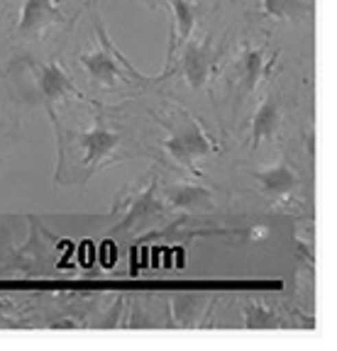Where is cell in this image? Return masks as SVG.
Here are the masks:
<instances>
[{
    "instance_id": "6da1fadb",
    "label": "cell",
    "mask_w": 337,
    "mask_h": 351,
    "mask_svg": "<svg viewBox=\"0 0 337 351\" xmlns=\"http://www.w3.org/2000/svg\"><path fill=\"white\" fill-rule=\"evenodd\" d=\"M56 132V161L54 181L61 186H83L105 166L125 159V132L111 125L108 117H95L89 127H64L56 117H51Z\"/></svg>"
},
{
    "instance_id": "7a4b0ae2",
    "label": "cell",
    "mask_w": 337,
    "mask_h": 351,
    "mask_svg": "<svg viewBox=\"0 0 337 351\" xmlns=\"http://www.w3.org/2000/svg\"><path fill=\"white\" fill-rule=\"evenodd\" d=\"M95 34H98V42L100 47L93 51H86L81 54V66L86 69L91 78L100 86H108V88H115V86H142V83H150V81H164V73L156 78H147L144 73H139L132 64H130L120 51L115 49V44L111 42L108 32L103 29L100 25V17L95 15Z\"/></svg>"
},
{
    "instance_id": "3957f363",
    "label": "cell",
    "mask_w": 337,
    "mask_h": 351,
    "mask_svg": "<svg viewBox=\"0 0 337 351\" xmlns=\"http://www.w3.org/2000/svg\"><path fill=\"white\" fill-rule=\"evenodd\" d=\"M164 152L169 154V159L198 173V161L213 156L218 152V144L194 115L176 112L169 122V137L164 139Z\"/></svg>"
},
{
    "instance_id": "277c9868",
    "label": "cell",
    "mask_w": 337,
    "mask_h": 351,
    "mask_svg": "<svg viewBox=\"0 0 337 351\" xmlns=\"http://www.w3.org/2000/svg\"><path fill=\"white\" fill-rule=\"evenodd\" d=\"M20 64H23L25 73H27L30 95L45 105L49 117H56V112H54L56 103H59L61 98H67V95H76V98H81V100H89L78 90L76 83H73L71 76L67 73V69L56 59L37 61L34 56H20Z\"/></svg>"
},
{
    "instance_id": "5b68a950",
    "label": "cell",
    "mask_w": 337,
    "mask_h": 351,
    "mask_svg": "<svg viewBox=\"0 0 337 351\" xmlns=\"http://www.w3.org/2000/svg\"><path fill=\"white\" fill-rule=\"evenodd\" d=\"M67 20L59 8V0H23V10L17 20L20 37H37L51 25H61Z\"/></svg>"
},
{
    "instance_id": "8992f818",
    "label": "cell",
    "mask_w": 337,
    "mask_h": 351,
    "mask_svg": "<svg viewBox=\"0 0 337 351\" xmlns=\"http://www.w3.org/2000/svg\"><path fill=\"white\" fill-rule=\"evenodd\" d=\"M213 47H210V39H198V42H191L188 39L183 44V56H181V73L186 78V83L194 90L208 86L210 73H213Z\"/></svg>"
},
{
    "instance_id": "52a82bcc",
    "label": "cell",
    "mask_w": 337,
    "mask_h": 351,
    "mask_svg": "<svg viewBox=\"0 0 337 351\" xmlns=\"http://www.w3.org/2000/svg\"><path fill=\"white\" fill-rule=\"evenodd\" d=\"M255 181L259 193L266 197V200H286L296 188H299L301 178L299 171L293 169L288 161H279L277 166H266V169L255 171Z\"/></svg>"
},
{
    "instance_id": "ba28073f",
    "label": "cell",
    "mask_w": 337,
    "mask_h": 351,
    "mask_svg": "<svg viewBox=\"0 0 337 351\" xmlns=\"http://www.w3.org/2000/svg\"><path fill=\"white\" fill-rule=\"evenodd\" d=\"M169 5H172V15H174V32H172V44H169V54H166V69H164V76L172 73V64H174V56L176 51L181 49L183 44L191 39L196 27V20H198V5L191 3V0H169Z\"/></svg>"
},
{
    "instance_id": "9c48e42d",
    "label": "cell",
    "mask_w": 337,
    "mask_h": 351,
    "mask_svg": "<svg viewBox=\"0 0 337 351\" xmlns=\"http://www.w3.org/2000/svg\"><path fill=\"white\" fill-rule=\"evenodd\" d=\"M164 203L172 210H186V213H198V210H213V191L194 181L174 183L164 191Z\"/></svg>"
},
{
    "instance_id": "30bf717a",
    "label": "cell",
    "mask_w": 337,
    "mask_h": 351,
    "mask_svg": "<svg viewBox=\"0 0 337 351\" xmlns=\"http://www.w3.org/2000/svg\"><path fill=\"white\" fill-rule=\"evenodd\" d=\"M164 213V205L156 197V183H144L139 191H135L132 197L125 200V219H122L120 230H128L132 225H142L147 219L159 217Z\"/></svg>"
},
{
    "instance_id": "8fae6325",
    "label": "cell",
    "mask_w": 337,
    "mask_h": 351,
    "mask_svg": "<svg viewBox=\"0 0 337 351\" xmlns=\"http://www.w3.org/2000/svg\"><path fill=\"white\" fill-rule=\"evenodd\" d=\"M279 125H281V103H279L277 95H266V98L259 100V105L255 110V117H252V132H249L252 149H257L266 139L274 137Z\"/></svg>"
},
{
    "instance_id": "7c38bea8",
    "label": "cell",
    "mask_w": 337,
    "mask_h": 351,
    "mask_svg": "<svg viewBox=\"0 0 337 351\" xmlns=\"http://www.w3.org/2000/svg\"><path fill=\"white\" fill-rule=\"evenodd\" d=\"M269 56L262 47H247L240 56V98H247L257 90L259 81L264 78Z\"/></svg>"
},
{
    "instance_id": "4fadbf2b",
    "label": "cell",
    "mask_w": 337,
    "mask_h": 351,
    "mask_svg": "<svg viewBox=\"0 0 337 351\" xmlns=\"http://www.w3.org/2000/svg\"><path fill=\"white\" fill-rule=\"evenodd\" d=\"M262 12L271 20L303 22L313 17V5L308 0H262Z\"/></svg>"
},
{
    "instance_id": "5bb4252c",
    "label": "cell",
    "mask_w": 337,
    "mask_h": 351,
    "mask_svg": "<svg viewBox=\"0 0 337 351\" xmlns=\"http://www.w3.org/2000/svg\"><path fill=\"white\" fill-rule=\"evenodd\" d=\"M244 327L247 329H271V327H279V319H277V315L271 313L269 307L252 305V307H247Z\"/></svg>"
},
{
    "instance_id": "9a60e30c",
    "label": "cell",
    "mask_w": 337,
    "mask_h": 351,
    "mask_svg": "<svg viewBox=\"0 0 337 351\" xmlns=\"http://www.w3.org/2000/svg\"><path fill=\"white\" fill-rule=\"evenodd\" d=\"M8 144V139H0V154H3V147Z\"/></svg>"
}]
</instances>
